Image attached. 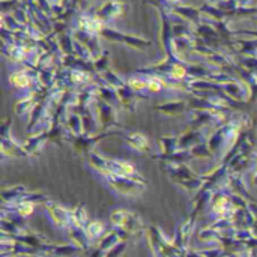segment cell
Returning <instances> with one entry per match:
<instances>
[{
  "instance_id": "cell-4",
  "label": "cell",
  "mask_w": 257,
  "mask_h": 257,
  "mask_svg": "<svg viewBox=\"0 0 257 257\" xmlns=\"http://www.w3.org/2000/svg\"><path fill=\"white\" fill-rule=\"evenodd\" d=\"M149 86H151V89H152V90H158V89H160V86H158V83H157V81H151V83H149Z\"/></svg>"
},
{
  "instance_id": "cell-3",
  "label": "cell",
  "mask_w": 257,
  "mask_h": 257,
  "mask_svg": "<svg viewBox=\"0 0 257 257\" xmlns=\"http://www.w3.org/2000/svg\"><path fill=\"white\" fill-rule=\"evenodd\" d=\"M173 75L178 77V78H179V77H184V75H185V69L181 68V66H175V68H173Z\"/></svg>"
},
{
  "instance_id": "cell-5",
  "label": "cell",
  "mask_w": 257,
  "mask_h": 257,
  "mask_svg": "<svg viewBox=\"0 0 257 257\" xmlns=\"http://www.w3.org/2000/svg\"><path fill=\"white\" fill-rule=\"evenodd\" d=\"M131 84H133V86H136V87H143V86H145V83H142V81H137V80L131 81Z\"/></svg>"
},
{
  "instance_id": "cell-2",
  "label": "cell",
  "mask_w": 257,
  "mask_h": 257,
  "mask_svg": "<svg viewBox=\"0 0 257 257\" xmlns=\"http://www.w3.org/2000/svg\"><path fill=\"white\" fill-rule=\"evenodd\" d=\"M92 230H89L90 232V235L93 236V235H98L101 230H102V226L99 224V223H95V224H92V227H90Z\"/></svg>"
},
{
  "instance_id": "cell-1",
  "label": "cell",
  "mask_w": 257,
  "mask_h": 257,
  "mask_svg": "<svg viewBox=\"0 0 257 257\" xmlns=\"http://www.w3.org/2000/svg\"><path fill=\"white\" fill-rule=\"evenodd\" d=\"M11 81H14L15 84H18V86H26L27 83H29V78L24 75V74H15V75H12L11 77Z\"/></svg>"
}]
</instances>
